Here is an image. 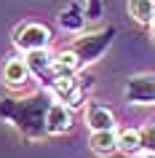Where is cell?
Returning <instances> with one entry per match:
<instances>
[{
  "mask_svg": "<svg viewBox=\"0 0 155 158\" xmlns=\"http://www.w3.org/2000/svg\"><path fill=\"white\" fill-rule=\"evenodd\" d=\"M54 97L46 89L27 94V97H0V118L11 123L27 142H40L48 137L46 131V115Z\"/></svg>",
  "mask_w": 155,
  "mask_h": 158,
  "instance_id": "cell-1",
  "label": "cell"
},
{
  "mask_svg": "<svg viewBox=\"0 0 155 158\" xmlns=\"http://www.w3.org/2000/svg\"><path fill=\"white\" fill-rule=\"evenodd\" d=\"M112 40H115V27L107 24V27H102V30H96V32H83V35H78L67 48L78 56L80 67L86 70L88 64H94V62H99V59L104 56L107 48L112 46Z\"/></svg>",
  "mask_w": 155,
  "mask_h": 158,
  "instance_id": "cell-2",
  "label": "cell"
},
{
  "mask_svg": "<svg viewBox=\"0 0 155 158\" xmlns=\"http://www.w3.org/2000/svg\"><path fill=\"white\" fill-rule=\"evenodd\" d=\"M91 83H94V78L86 73H78V75H70V78H59L56 83H54V89H51V97L56 102H62V105H67L70 110H78L86 105V94H88Z\"/></svg>",
  "mask_w": 155,
  "mask_h": 158,
  "instance_id": "cell-3",
  "label": "cell"
},
{
  "mask_svg": "<svg viewBox=\"0 0 155 158\" xmlns=\"http://www.w3.org/2000/svg\"><path fill=\"white\" fill-rule=\"evenodd\" d=\"M51 40H54V32H51L46 24L40 22H24V24L16 27V32H14V46L19 51H40V48H48Z\"/></svg>",
  "mask_w": 155,
  "mask_h": 158,
  "instance_id": "cell-4",
  "label": "cell"
},
{
  "mask_svg": "<svg viewBox=\"0 0 155 158\" xmlns=\"http://www.w3.org/2000/svg\"><path fill=\"white\" fill-rule=\"evenodd\" d=\"M24 62L30 67V75L40 83V89L51 91L54 83H56V70H54V54L48 48H40V51H30L24 54Z\"/></svg>",
  "mask_w": 155,
  "mask_h": 158,
  "instance_id": "cell-5",
  "label": "cell"
},
{
  "mask_svg": "<svg viewBox=\"0 0 155 158\" xmlns=\"http://www.w3.org/2000/svg\"><path fill=\"white\" fill-rule=\"evenodd\" d=\"M128 105H155V73H139L126 81Z\"/></svg>",
  "mask_w": 155,
  "mask_h": 158,
  "instance_id": "cell-6",
  "label": "cell"
},
{
  "mask_svg": "<svg viewBox=\"0 0 155 158\" xmlns=\"http://www.w3.org/2000/svg\"><path fill=\"white\" fill-rule=\"evenodd\" d=\"M83 121L91 131H118V121H115V113L107 107L104 102L91 99L83 105Z\"/></svg>",
  "mask_w": 155,
  "mask_h": 158,
  "instance_id": "cell-7",
  "label": "cell"
},
{
  "mask_svg": "<svg viewBox=\"0 0 155 158\" xmlns=\"http://www.w3.org/2000/svg\"><path fill=\"white\" fill-rule=\"evenodd\" d=\"M30 78L32 75H30V67H27L24 56H8L0 64V81H3V86H8L14 91L24 89Z\"/></svg>",
  "mask_w": 155,
  "mask_h": 158,
  "instance_id": "cell-8",
  "label": "cell"
},
{
  "mask_svg": "<svg viewBox=\"0 0 155 158\" xmlns=\"http://www.w3.org/2000/svg\"><path fill=\"white\" fill-rule=\"evenodd\" d=\"M75 118H72V110L67 107V105H62V102H51L48 107V115H46V131H48V137H59V134H67L70 129H72Z\"/></svg>",
  "mask_w": 155,
  "mask_h": 158,
  "instance_id": "cell-9",
  "label": "cell"
},
{
  "mask_svg": "<svg viewBox=\"0 0 155 158\" xmlns=\"http://www.w3.org/2000/svg\"><path fill=\"white\" fill-rule=\"evenodd\" d=\"M88 148H91V153L99 156V158L115 156V153H118V131H91Z\"/></svg>",
  "mask_w": 155,
  "mask_h": 158,
  "instance_id": "cell-10",
  "label": "cell"
},
{
  "mask_svg": "<svg viewBox=\"0 0 155 158\" xmlns=\"http://www.w3.org/2000/svg\"><path fill=\"white\" fill-rule=\"evenodd\" d=\"M88 16H86V6H78V3H70L62 14H59V27L67 30V32H83Z\"/></svg>",
  "mask_w": 155,
  "mask_h": 158,
  "instance_id": "cell-11",
  "label": "cell"
},
{
  "mask_svg": "<svg viewBox=\"0 0 155 158\" xmlns=\"http://www.w3.org/2000/svg\"><path fill=\"white\" fill-rule=\"evenodd\" d=\"M128 16L142 27H150V22L155 19V0H126Z\"/></svg>",
  "mask_w": 155,
  "mask_h": 158,
  "instance_id": "cell-12",
  "label": "cell"
},
{
  "mask_svg": "<svg viewBox=\"0 0 155 158\" xmlns=\"http://www.w3.org/2000/svg\"><path fill=\"white\" fill-rule=\"evenodd\" d=\"M118 150L126 156H139L142 145H139V129H120L118 131Z\"/></svg>",
  "mask_w": 155,
  "mask_h": 158,
  "instance_id": "cell-13",
  "label": "cell"
},
{
  "mask_svg": "<svg viewBox=\"0 0 155 158\" xmlns=\"http://www.w3.org/2000/svg\"><path fill=\"white\" fill-rule=\"evenodd\" d=\"M139 145H142V153L155 156V121H147L139 129Z\"/></svg>",
  "mask_w": 155,
  "mask_h": 158,
  "instance_id": "cell-14",
  "label": "cell"
},
{
  "mask_svg": "<svg viewBox=\"0 0 155 158\" xmlns=\"http://www.w3.org/2000/svg\"><path fill=\"white\" fill-rule=\"evenodd\" d=\"M102 14H104V0H86V16L91 22L102 19Z\"/></svg>",
  "mask_w": 155,
  "mask_h": 158,
  "instance_id": "cell-15",
  "label": "cell"
},
{
  "mask_svg": "<svg viewBox=\"0 0 155 158\" xmlns=\"http://www.w3.org/2000/svg\"><path fill=\"white\" fill-rule=\"evenodd\" d=\"M150 40L155 43V19H153V22H150Z\"/></svg>",
  "mask_w": 155,
  "mask_h": 158,
  "instance_id": "cell-16",
  "label": "cell"
},
{
  "mask_svg": "<svg viewBox=\"0 0 155 158\" xmlns=\"http://www.w3.org/2000/svg\"><path fill=\"white\" fill-rule=\"evenodd\" d=\"M134 158H155V156H150V153H139V156H134Z\"/></svg>",
  "mask_w": 155,
  "mask_h": 158,
  "instance_id": "cell-17",
  "label": "cell"
}]
</instances>
